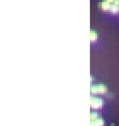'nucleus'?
<instances>
[{
    "instance_id": "nucleus-3",
    "label": "nucleus",
    "mask_w": 119,
    "mask_h": 126,
    "mask_svg": "<svg viewBox=\"0 0 119 126\" xmlns=\"http://www.w3.org/2000/svg\"><path fill=\"white\" fill-rule=\"evenodd\" d=\"M104 124H105L104 119L100 117V115L90 119V126H104Z\"/></svg>"
},
{
    "instance_id": "nucleus-1",
    "label": "nucleus",
    "mask_w": 119,
    "mask_h": 126,
    "mask_svg": "<svg viewBox=\"0 0 119 126\" xmlns=\"http://www.w3.org/2000/svg\"><path fill=\"white\" fill-rule=\"evenodd\" d=\"M91 92L93 94H105L107 92V86L103 83L94 84L91 86Z\"/></svg>"
},
{
    "instance_id": "nucleus-5",
    "label": "nucleus",
    "mask_w": 119,
    "mask_h": 126,
    "mask_svg": "<svg viewBox=\"0 0 119 126\" xmlns=\"http://www.w3.org/2000/svg\"><path fill=\"white\" fill-rule=\"evenodd\" d=\"M109 11L113 14H116V13L119 12V6L116 5V4H111V6H110V9Z\"/></svg>"
},
{
    "instance_id": "nucleus-4",
    "label": "nucleus",
    "mask_w": 119,
    "mask_h": 126,
    "mask_svg": "<svg viewBox=\"0 0 119 126\" xmlns=\"http://www.w3.org/2000/svg\"><path fill=\"white\" fill-rule=\"evenodd\" d=\"M110 6H111V4L109 2H107L106 0H103L102 2L99 3V8L103 11H109Z\"/></svg>"
},
{
    "instance_id": "nucleus-2",
    "label": "nucleus",
    "mask_w": 119,
    "mask_h": 126,
    "mask_svg": "<svg viewBox=\"0 0 119 126\" xmlns=\"http://www.w3.org/2000/svg\"><path fill=\"white\" fill-rule=\"evenodd\" d=\"M90 105L92 109H101L104 106V101L103 99L95 96H91L90 97Z\"/></svg>"
},
{
    "instance_id": "nucleus-6",
    "label": "nucleus",
    "mask_w": 119,
    "mask_h": 126,
    "mask_svg": "<svg viewBox=\"0 0 119 126\" xmlns=\"http://www.w3.org/2000/svg\"><path fill=\"white\" fill-rule=\"evenodd\" d=\"M98 38V34L97 32H95V30H91L90 31V40L92 42H95L96 41V39Z\"/></svg>"
},
{
    "instance_id": "nucleus-7",
    "label": "nucleus",
    "mask_w": 119,
    "mask_h": 126,
    "mask_svg": "<svg viewBox=\"0 0 119 126\" xmlns=\"http://www.w3.org/2000/svg\"><path fill=\"white\" fill-rule=\"evenodd\" d=\"M114 4H116V5L119 6V0H115V1H114Z\"/></svg>"
},
{
    "instance_id": "nucleus-8",
    "label": "nucleus",
    "mask_w": 119,
    "mask_h": 126,
    "mask_svg": "<svg viewBox=\"0 0 119 126\" xmlns=\"http://www.w3.org/2000/svg\"><path fill=\"white\" fill-rule=\"evenodd\" d=\"M106 1H107V2H109L110 4H113L115 0H106Z\"/></svg>"
}]
</instances>
